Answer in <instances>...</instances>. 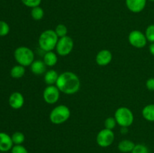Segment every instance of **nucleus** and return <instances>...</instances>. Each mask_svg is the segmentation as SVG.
Here are the masks:
<instances>
[{
    "mask_svg": "<svg viewBox=\"0 0 154 153\" xmlns=\"http://www.w3.org/2000/svg\"><path fill=\"white\" fill-rule=\"evenodd\" d=\"M114 118L118 125L121 128H129L133 124L134 114L129 108L126 106H120L114 112Z\"/></svg>",
    "mask_w": 154,
    "mask_h": 153,
    "instance_id": "obj_5",
    "label": "nucleus"
},
{
    "mask_svg": "<svg viewBox=\"0 0 154 153\" xmlns=\"http://www.w3.org/2000/svg\"><path fill=\"white\" fill-rule=\"evenodd\" d=\"M24 102H25V100H24L23 95L22 94V93L19 92H14L9 96L8 104L9 106L12 109H20L23 106Z\"/></svg>",
    "mask_w": 154,
    "mask_h": 153,
    "instance_id": "obj_11",
    "label": "nucleus"
},
{
    "mask_svg": "<svg viewBox=\"0 0 154 153\" xmlns=\"http://www.w3.org/2000/svg\"><path fill=\"white\" fill-rule=\"evenodd\" d=\"M26 69L25 67L20 64H17L14 65L11 69L10 74L12 78L14 79H20L22 78L25 75Z\"/></svg>",
    "mask_w": 154,
    "mask_h": 153,
    "instance_id": "obj_19",
    "label": "nucleus"
},
{
    "mask_svg": "<svg viewBox=\"0 0 154 153\" xmlns=\"http://www.w3.org/2000/svg\"><path fill=\"white\" fill-rule=\"evenodd\" d=\"M146 87L150 91L154 92V77H150L146 81Z\"/></svg>",
    "mask_w": 154,
    "mask_h": 153,
    "instance_id": "obj_29",
    "label": "nucleus"
},
{
    "mask_svg": "<svg viewBox=\"0 0 154 153\" xmlns=\"http://www.w3.org/2000/svg\"><path fill=\"white\" fill-rule=\"evenodd\" d=\"M42 0H21L23 4L28 8H33L37 6H40Z\"/></svg>",
    "mask_w": 154,
    "mask_h": 153,
    "instance_id": "obj_26",
    "label": "nucleus"
},
{
    "mask_svg": "<svg viewBox=\"0 0 154 153\" xmlns=\"http://www.w3.org/2000/svg\"><path fill=\"white\" fill-rule=\"evenodd\" d=\"M115 135L112 130L104 128L99 130L96 136V142L100 147L106 148L112 145L114 141Z\"/></svg>",
    "mask_w": 154,
    "mask_h": 153,
    "instance_id": "obj_8",
    "label": "nucleus"
},
{
    "mask_svg": "<svg viewBox=\"0 0 154 153\" xmlns=\"http://www.w3.org/2000/svg\"><path fill=\"white\" fill-rule=\"evenodd\" d=\"M59 37L53 29L45 30L38 37V46L44 52L54 51L58 42Z\"/></svg>",
    "mask_w": 154,
    "mask_h": 153,
    "instance_id": "obj_2",
    "label": "nucleus"
},
{
    "mask_svg": "<svg viewBox=\"0 0 154 153\" xmlns=\"http://www.w3.org/2000/svg\"><path fill=\"white\" fill-rule=\"evenodd\" d=\"M58 54L54 51L45 52L43 56V61L47 67H54L58 62Z\"/></svg>",
    "mask_w": 154,
    "mask_h": 153,
    "instance_id": "obj_15",
    "label": "nucleus"
},
{
    "mask_svg": "<svg viewBox=\"0 0 154 153\" xmlns=\"http://www.w3.org/2000/svg\"><path fill=\"white\" fill-rule=\"evenodd\" d=\"M141 112L144 119L148 122H154V104L146 105Z\"/></svg>",
    "mask_w": 154,
    "mask_h": 153,
    "instance_id": "obj_18",
    "label": "nucleus"
},
{
    "mask_svg": "<svg viewBox=\"0 0 154 153\" xmlns=\"http://www.w3.org/2000/svg\"><path fill=\"white\" fill-rule=\"evenodd\" d=\"M135 144L130 140H123L118 143V149L121 152L128 153L132 152Z\"/></svg>",
    "mask_w": 154,
    "mask_h": 153,
    "instance_id": "obj_17",
    "label": "nucleus"
},
{
    "mask_svg": "<svg viewBox=\"0 0 154 153\" xmlns=\"http://www.w3.org/2000/svg\"><path fill=\"white\" fill-rule=\"evenodd\" d=\"M14 56L18 64L27 67L30 66L35 60V53L32 50L26 46H20L16 48Z\"/></svg>",
    "mask_w": 154,
    "mask_h": 153,
    "instance_id": "obj_3",
    "label": "nucleus"
},
{
    "mask_svg": "<svg viewBox=\"0 0 154 153\" xmlns=\"http://www.w3.org/2000/svg\"><path fill=\"white\" fill-rule=\"evenodd\" d=\"M149 1H150V2H154V0H149Z\"/></svg>",
    "mask_w": 154,
    "mask_h": 153,
    "instance_id": "obj_31",
    "label": "nucleus"
},
{
    "mask_svg": "<svg viewBox=\"0 0 154 153\" xmlns=\"http://www.w3.org/2000/svg\"><path fill=\"white\" fill-rule=\"evenodd\" d=\"M14 145H22L25 141V135L20 131H16L11 135Z\"/></svg>",
    "mask_w": 154,
    "mask_h": 153,
    "instance_id": "obj_21",
    "label": "nucleus"
},
{
    "mask_svg": "<svg viewBox=\"0 0 154 153\" xmlns=\"http://www.w3.org/2000/svg\"><path fill=\"white\" fill-rule=\"evenodd\" d=\"M145 36L147 39V41L150 43H154V24L149 25L145 30Z\"/></svg>",
    "mask_w": 154,
    "mask_h": 153,
    "instance_id": "obj_23",
    "label": "nucleus"
},
{
    "mask_svg": "<svg viewBox=\"0 0 154 153\" xmlns=\"http://www.w3.org/2000/svg\"><path fill=\"white\" fill-rule=\"evenodd\" d=\"M54 31H55L56 34H57V35L58 36L59 38L65 37V36L67 35L68 34L67 26H66L65 24H63V23L58 24V25L56 26Z\"/></svg>",
    "mask_w": 154,
    "mask_h": 153,
    "instance_id": "obj_22",
    "label": "nucleus"
},
{
    "mask_svg": "<svg viewBox=\"0 0 154 153\" xmlns=\"http://www.w3.org/2000/svg\"><path fill=\"white\" fill-rule=\"evenodd\" d=\"M71 116V110L66 105L60 104L51 111L50 121L54 124H61L69 120Z\"/></svg>",
    "mask_w": 154,
    "mask_h": 153,
    "instance_id": "obj_4",
    "label": "nucleus"
},
{
    "mask_svg": "<svg viewBox=\"0 0 154 153\" xmlns=\"http://www.w3.org/2000/svg\"><path fill=\"white\" fill-rule=\"evenodd\" d=\"M10 32V26L7 22L0 20V37H4L8 34Z\"/></svg>",
    "mask_w": 154,
    "mask_h": 153,
    "instance_id": "obj_25",
    "label": "nucleus"
},
{
    "mask_svg": "<svg viewBox=\"0 0 154 153\" xmlns=\"http://www.w3.org/2000/svg\"><path fill=\"white\" fill-rule=\"evenodd\" d=\"M30 14H31L32 18L36 21L41 20L42 19H43L44 16H45L44 9L42 7H40V6H37V7L32 8L31 13Z\"/></svg>",
    "mask_w": 154,
    "mask_h": 153,
    "instance_id": "obj_20",
    "label": "nucleus"
},
{
    "mask_svg": "<svg viewBox=\"0 0 154 153\" xmlns=\"http://www.w3.org/2000/svg\"><path fill=\"white\" fill-rule=\"evenodd\" d=\"M129 43L135 48L141 49L147 45V39L145 34L140 30H132L130 32L128 36Z\"/></svg>",
    "mask_w": 154,
    "mask_h": 153,
    "instance_id": "obj_7",
    "label": "nucleus"
},
{
    "mask_svg": "<svg viewBox=\"0 0 154 153\" xmlns=\"http://www.w3.org/2000/svg\"><path fill=\"white\" fill-rule=\"evenodd\" d=\"M14 146L11 136L5 132H0V152H8Z\"/></svg>",
    "mask_w": 154,
    "mask_h": 153,
    "instance_id": "obj_13",
    "label": "nucleus"
},
{
    "mask_svg": "<svg viewBox=\"0 0 154 153\" xmlns=\"http://www.w3.org/2000/svg\"><path fill=\"white\" fill-rule=\"evenodd\" d=\"M74 40L70 36H65V37L59 38L58 42L56 46V52L60 56H66L69 55L73 50Z\"/></svg>",
    "mask_w": 154,
    "mask_h": 153,
    "instance_id": "obj_6",
    "label": "nucleus"
},
{
    "mask_svg": "<svg viewBox=\"0 0 154 153\" xmlns=\"http://www.w3.org/2000/svg\"><path fill=\"white\" fill-rule=\"evenodd\" d=\"M112 58V52L109 50L104 49L97 52L96 56V62L99 66H107L111 62Z\"/></svg>",
    "mask_w": 154,
    "mask_h": 153,
    "instance_id": "obj_10",
    "label": "nucleus"
},
{
    "mask_svg": "<svg viewBox=\"0 0 154 153\" xmlns=\"http://www.w3.org/2000/svg\"><path fill=\"white\" fill-rule=\"evenodd\" d=\"M32 73L35 75H42L45 74L47 71V65L44 62L43 60H34L32 64L30 65Z\"/></svg>",
    "mask_w": 154,
    "mask_h": 153,
    "instance_id": "obj_14",
    "label": "nucleus"
},
{
    "mask_svg": "<svg viewBox=\"0 0 154 153\" xmlns=\"http://www.w3.org/2000/svg\"><path fill=\"white\" fill-rule=\"evenodd\" d=\"M132 153H149V149L144 144H135Z\"/></svg>",
    "mask_w": 154,
    "mask_h": 153,
    "instance_id": "obj_27",
    "label": "nucleus"
},
{
    "mask_svg": "<svg viewBox=\"0 0 154 153\" xmlns=\"http://www.w3.org/2000/svg\"><path fill=\"white\" fill-rule=\"evenodd\" d=\"M104 124H105V128L113 130V129L116 128L117 123L114 117L110 116V117H108V118L105 120V123H104Z\"/></svg>",
    "mask_w": 154,
    "mask_h": 153,
    "instance_id": "obj_24",
    "label": "nucleus"
},
{
    "mask_svg": "<svg viewBox=\"0 0 154 153\" xmlns=\"http://www.w3.org/2000/svg\"><path fill=\"white\" fill-rule=\"evenodd\" d=\"M11 151V153H29L26 148L23 145H14Z\"/></svg>",
    "mask_w": 154,
    "mask_h": 153,
    "instance_id": "obj_28",
    "label": "nucleus"
},
{
    "mask_svg": "<svg viewBox=\"0 0 154 153\" xmlns=\"http://www.w3.org/2000/svg\"><path fill=\"white\" fill-rule=\"evenodd\" d=\"M149 51H150L151 55L154 56V43L150 44V46H149Z\"/></svg>",
    "mask_w": 154,
    "mask_h": 153,
    "instance_id": "obj_30",
    "label": "nucleus"
},
{
    "mask_svg": "<svg viewBox=\"0 0 154 153\" xmlns=\"http://www.w3.org/2000/svg\"><path fill=\"white\" fill-rule=\"evenodd\" d=\"M56 86L60 92L66 94H74L81 88V80L76 74L72 71H65L59 75Z\"/></svg>",
    "mask_w": 154,
    "mask_h": 153,
    "instance_id": "obj_1",
    "label": "nucleus"
},
{
    "mask_svg": "<svg viewBox=\"0 0 154 153\" xmlns=\"http://www.w3.org/2000/svg\"><path fill=\"white\" fill-rule=\"evenodd\" d=\"M60 98V91L56 85L48 86L43 92L44 100L48 104L57 103Z\"/></svg>",
    "mask_w": 154,
    "mask_h": 153,
    "instance_id": "obj_9",
    "label": "nucleus"
},
{
    "mask_svg": "<svg viewBox=\"0 0 154 153\" xmlns=\"http://www.w3.org/2000/svg\"><path fill=\"white\" fill-rule=\"evenodd\" d=\"M147 0H126V5L131 12L138 14L144 10Z\"/></svg>",
    "mask_w": 154,
    "mask_h": 153,
    "instance_id": "obj_12",
    "label": "nucleus"
},
{
    "mask_svg": "<svg viewBox=\"0 0 154 153\" xmlns=\"http://www.w3.org/2000/svg\"><path fill=\"white\" fill-rule=\"evenodd\" d=\"M59 75L60 74H59L57 70H53V69L48 70V71L45 72V76H44L45 82L48 86L56 85L57 80H58Z\"/></svg>",
    "mask_w": 154,
    "mask_h": 153,
    "instance_id": "obj_16",
    "label": "nucleus"
}]
</instances>
